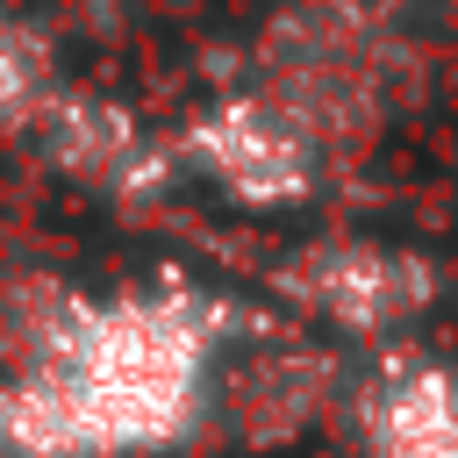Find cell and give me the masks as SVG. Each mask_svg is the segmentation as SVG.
Instances as JSON below:
<instances>
[{
  "mask_svg": "<svg viewBox=\"0 0 458 458\" xmlns=\"http://www.w3.org/2000/svg\"><path fill=\"white\" fill-rule=\"evenodd\" d=\"M336 422L358 458H458V365L415 336L379 344L372 365L351 372Z\"/></svg>",
  "mask_w": 458,
  "mask_h": 458,
  "instance_id": "6",
  "label": "cell"
},
{
  "mask_svg": "<svg viewBox=\"0 0 458 458\" xmlns=\"http://www.w3.org/2000/svg\"><path fill=\"white\" fill-rule=\"evenodd\" d=\"M344 394H351L344 344L308 329V336H265V344L236 351V336H229L208 422H229L243 444H293L315 422H336Z\"/></svg>",
  "mask_w": 458,
  "mask_h": 458,
  "instance_id": "5",
  "label": "cell"
},
{
  "mask_svg": "<svg viewBox=\"0 0 458 458\" xmlns=\"http://www.w3.org/2000/svg\"><path fill=\"white\" fill-rule=\"evenodd\" d=\"M229 336V315L179 286L72 301L0 379V451L157 458L208 429Z\"/></svg>",
  "mask_w": 458,
  "mask_h": 458,
  "instance_id": "1",
  "label": "cell"
},
{
  "mask_svg": "<svg viewBox=\"0 0 458 458\" xmlns=\"http://www.w3.org/2000/svg\"><path fill=\"white\" fill-rule=\"evenodd\" d=\"M50 100H57L50 43L36 36V21L0 7V129H21L36 114H50Z\"/></svg>",
  "mask_w": 458,
  "mask_h": 458,
  "instance_id": "7",
  "label": "cell"
},
{
  "mask_svg": "<svg viewBox=\"0 0 458 458\" xmlns=\"http://www.w3.org/2000/svg\"><path fill=\"white\" fill-rule=\"evenodd\" d=\"M415 79V43L386 0H293L258 43V86L322 143V157H358L401 114Z\"/></svg>",
  "mask_w": 458,
  "mask_h": 458,
  "instance_id": "2",
  "label": "cell"
},
{
  "mask_svg": "<svg viewBox=\"0 0 458 458\" xmlns=\"http://www.w3.org/2000/svg\"><path fill=\"white\" fill-rule=\"evenodd\" d=\"M286 315H301L315 336L329 344H401L415 336L437 301H444V272L422 243L401 236H372V229H329L286 250V265L272 272Z\"/></svg>",
  "mask_w": 458,
  "mask_h": 458,
  "instance_id": "3",
  "label": "cell"
},
{
  "mask_svg": "<svg viewBox=\"0 0 458 458\" xmlns=\"http://www.w3.org/2000/svg\"><path fill=\"white\" fill-rule=\"evenodd\" d=\"M186 157L200 165V179L215 193H229L236 208H301L329 157L322 143L265 93V86H243V93H222L193 129H186Z\"/></svg>",
  "mask_w": 458,
  "mask_h": 458,
  "instance_id": "4",
  "label": "cell"
}]
</instances>
